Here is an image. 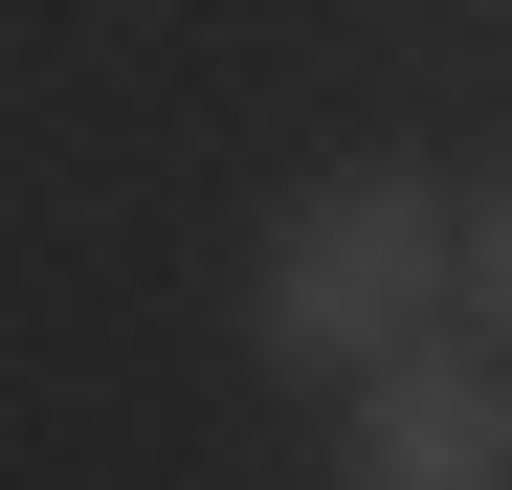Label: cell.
<instances>
[{"mask_svg": "<svg viewBox=\"0 0 512 490\" xmlns=\"http://www.w3.org/2000/svg\"><path fill=\"white\" fill-rule=\"evenodd\" d=\"M468 312V201H446V156H334V179L268 201V245H245V357L312 379V401H357L379 357H423Z\"/></svg>", "mask_w": 512, "mask_h": 490, "instance_id": "obj_1", "label": "cell"}, {"mask_svg": "<svg viewBox=\"0 0 512 490\" xmlns=\"http://www.w3.org/2000/svg\"><path fill=\"white\" fill-rule=\"evenodd\" d=\"M334 490H512V357L490 335H423L334 401Z\"/></svg>", "mask_w": 512, "mask_h": 490, "instance_id": "obj_2", "label": "cell"}, {"mask_svg": "<svg viewBox=\"0 0 512 490\" xmlns=\"http://www.w3.org/2000/svg\"><path fill=\"white\" fill-rule=\"evenodd\" d=\"M468 312H490V357H512V156L468 179Z\"/></svg>", "mask_w": 512, "mask_h": 490, "instance_id": "obj_3", "label": "cell"}]
</instances>
